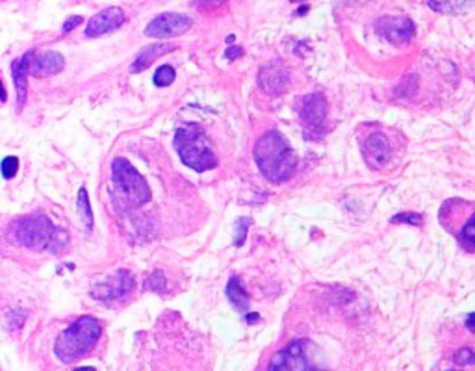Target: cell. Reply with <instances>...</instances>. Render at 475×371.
Wrapping results in <instances>:
<instances>
[{
	"label": "cell",
	"instance_id": "cell-1",
	"mask_svg": "<svg viewBox=\"0 0 475 371\" xmlns=\"http://www.w3.org/2000/svg\"><path fill=\"white\" fill-rule=\"evenodd\" d=\"M253 156L264 179L273 184L290 180L297 171L296 152L288 139L277 130H269L256 141Z\"/></svg>",
	"mask_w": 475,
	"mask_h": 371
},
{
	"label": "cell",
	"instance_id": "cell-2",
	"mask_svg": "<svg viewBox=\"0 0 475 371\" xmlns=\"http://www.w3.org/2000/svg\"><path fill=\"white\" fill-rule=\"evenodd\" d=\"M8 239L26 249L58 253L67 245V232L54 226L46 215L32 214L10 223Z\"/></svg>",
	"mask_w": 475,
	"mask_h": 371
},
{
	"label": "cell",
	"instance_id": "cell-3",
	"mask_svg": "<svg viewBox=\"0 0 475 371\" xmlns=\"http://www.w3.org/2000/svg\"><path fill=\"white\" fill-rule=\"evenodd\" d=\"M102 336V325L95 318L84 316L71 323L56 340L54 345V354L58 356L64 364H71L76 359L91 351L99 338Z\"/></svg>",
	"mask_w": 475,
	"mask_h": 371
},
{
	"label": "cell",
	"instance_id": "cell-4",
	"mask_svg": "<svg viewBox=\"0 0 475 371\" xmlns=\"http://www.w3.org/2000/svg\"><path fill=\"white\" fill-rule=\"evenodd\" d=\"M174 149L184 165L193 171H208L217 165L214 147L210 145L206 132L199 125H186L174 132Z\"/></svg>",
	"mask_w": 475,
	"mask_h": 371
},
{
	"label": "cell",
	"instance_id": "cell-5",
	"mask_svg": "<svg viewBox=\"0 0 475 371\" xmlns=\"http://www.w3.org/2000/svg\"><path fill=\"white\" fill-rule=\"evenodd\" d=\"M111 180L117 193L127 201L128 206L139 208L151 201V188L138 169L127 158H116L111 163Z\"/></svg>",
	"mask_w": 475,
	"mask_h": 371
},
{
	"label": "cell",
	"instance_id": "cell-6",
	"mask_svg": "<svg viewBox=\"0 0 475 371\" xmlns=\"http://www.w3.org/2000/svg\"><path fill=\"white\" fill-rule=\"evenodd\" d=\"M134 290H136V278L132 273L128 269H117L105 282L93 284L89 296L106 307H119L128 301V297L132 296Z\"/></svg>",
	"mask_w": 475,
	"mask_h": 371
},
{
	"label": "cell",
	"instance_id": "cell-7",
	"mask_svg": "<svg viewBox=\"0 0 475 371\" xmlns=\"http://www.w3.org/2000/svg\"><path fill=\"white\" fill-rule=\"evenodd\" d=\"M267 371H321L308 359L307 340H294L278 351L269 362Z\"/></svg>",
	"mask_w": 475,
	"mask_h": 371
},
{
	"label": "cell",
	"instance_id": "cell-8",
	"mask_svg": "<svg viewBox=\"0 0 475 371\" xmlns=\"http://www.w3.org/2000/svg\"><path fill=\"white\" fill-rule=\"evenodd\" d=\"M193 24V19L184 15V13H162L147 24L145 34L149 37H158V39H165V37H174V35L184 34L190 30Z\"/></svg>",
	"mask_w": 475,
	"mask_h": 371
},
{
	"label": "cell",
	"instance_id": "cell-9",
	"mask_svg": "<svg viewBox=\"0 0 475 371\" xmlns=\"http://www.w3.org/2000/svg\"><path fill=\"white\" fill-rule=\"evenodd\" d=\"M377 32L392 45H405L414 37L416 26L405 15L400 17H383L377 21Z\"/></svg>",
	"mask_w": 475,
	"mask_h": 371
},
{
	"label": "cell",
	"instance_id": "cell-10",
	"mask_svg": "<svg viewBox=\"0 0 475 371\" xmlns=\"http://www.w3.org/2000/svg\"><path fill=\"white\" fill-rule=\"evenodd\" d=\"M327 100L323 95L312 93L307 95L301 102V116L303 125L310 130V132H323L325 125H327Z\"/></svg>",
	"mask_w": 475,
	"mask_h": 371
},
{
	"label": "cell",
	"instance_id": "cell-11",
	"mask_svg": "<svg viewBox=\"0 0 475 371\" xmlns=\"http://www.w3.org/2000/svg\"><path fill=\"white\" fill-rule=\"evenodd\" d=\"M125 21H127V15L123 12V8H106V10L97 13L95 17H91V21L87 23L86 35L87 37H99V35L110 34V32L119 28Z\"/></svg>",
	"mask_w": 475,
	"mask_h": 371
},
{
	"label": "cell",
	"instance_id": "cell-12",
	"mask_svg": "<svg viewBox=\"0 0 475 371\" xmlns=\"http://www.w3.org/2000/svg\"><path fill=\"white\" fill-rule=\"evenodd\" d=\"M288 80H290L288 69H286V65L280 60L269 62L258 73V86L266 93H269V95L284 93V89L288 87Z\"/></svg>",
	"mask_w": 475,
	"mask_h": 371
},
{
	"label": "cell",
	"instance_id": "cell-13",
	"mask_svg": "<svg viewBox=\"0 0 475 371\" xmlns=\"http://www.w3.org/2000/svg\"><path fill=\"white\" fill-rule=\"evenodd\" d=\"M362 154L371 169H383L390 162L392 149L384 134H371L362 143Z\"/></svg>",
	"mask_w": 475,
	"mask_h": 371
},
{
	"label": "cell",
	"instance_id": "cell-14",
	"mask_svg": "<svg viewBox=\"0 0 475 371\" xmlns=\"http://www.w3.org/2000/svg\"><path fill=\"white\" fill-rule=\"evenodd\" d=\"M35 53L30 51L24 56H21L19 60L13 62L12 73H13V84H15V91H17V111L23 110L24 102H26V91H28V86H26V75L30 73V65L34 62Z\"/></svg>",
	"mask_w": 475,
	"mask_h": 371
},
{
	"label": "cell",
	"instance_id": "cell-15",
	"mask_svg": "<svg viewBox=\"0 0 475 371\" xmlns=\"http://www.w3.org/2000/svg\"><path fill=\"white\" fill-rule=\"evenodd\" d=\"M65 67L64 56L56 51H46L43 54H37L30 65V75L35 78H43V76L56 75Z\"/></svg>",
	"mask_w": 475,
	"mask_h": 371
},
{
	"label": "cell",
	"instance_id": "cell-16",
	"mask_svg": "<svg viewBox=\"0 0 475 371\" xmlns=\"http://www.w3.org/2000/svg\"><path fill=\"white\" fill-rule=\"evenodd\" d=\"M173 51H177V45H173V43H156V45L145 46V48L136 56L134 64L130 65V73L136 75V73H141V71L149 69L158 58H162V56L173 53Z\"/></svg>",
	"mask_w": 475,
	"mask_h": 371
},
{
	"label": "cell",
	"instance_id": "cell-17",
	"mask_svg": "<svg viewBox=\"0 0 475 371\" xmlns=\"http://www.w3.org/2000/svg\"><path fill=\"white\" fill-rule=\"evenodd\" d=\"M226 297L231 299V302L234 307L240 310V312H245L247 307H249V293L245 291L242 280L238 277H232L226 284Z\"/></svg>",
	"mask_w": 475,
	"mask_h": 371
},
{
	"label": "cell",
	"instance_id": "cell-18",
	"mask_svg": "<svg viewBox=\"0 0 475 371\" xmlns=\"http://www.w3.org/2000/svg\"><path fill=\"white\" fill-rule=\"evenodd\" d=\"M457 238L458 244L463 245L464 249L469 251V253H475V212L460 225Z\"/></svg>",
	"mask_w": 475,
	"mask_h": 371
},
{
	"label": "cell",
	"instance_id": "cell-19",
	"mask_svg": "<svg viewBox=\"0 0 475 371\" xmlns=\"http://www.w3.org/2000/svg\"><path fill=\"white\" fill-rule=\"evenodd\" d=\"M76 208H78V214H80V217H82V223H84V226H86V232H91L93 214H91V204H89V199H87L86 188H80V190H78Z\"/></svg>",
	"mask_w": 475,
	"mask_h": 371
},
{
	"label": "cell",
	"instance_id": "cell-20",
	"mask_svg": "<svg viewBox=\"0 0 475 371\" xmlns=\"http://www.w3.org/2000/svg\"><path fill=\"white\" fill-rule=\"evenodd\" d=\"M174 76H177V73H174V69L171 65H162V67H158L156 73H154V84H156L158 87H168L174 82Z\"/></svg>",
	"mask_w": 475,
	"mask_h": 371
},
{
	"label": "cell",
	"instance_id": "cell-21",
	"mask_svg": "<svg viewBox=\"0 0 475 371\" xmlns=\"http://www.w3.org/2000/svg\"><path fill=\"white\" fill-rule=\"evenodd\" d=\"M249 217H240V219L236 221V236H234V245H236V247H242V245H244L247 230H249Z\"/></svg>",
	"mask_w": 475,
	"mask_h": 371
},
{
	"label": "cell",
	"instance_id": "cell-22",
	"mask_svg": "<svg viewBox=\"0 0 475 371\" xmlns=\"http://www.w3.org/2000/svg\"><path fill=\"white\" fill-rule=\"evenodd\" d=\"M0 169H2V177L6 180L13 179L15 174H17L19 171V158L15 156H6L4 160H2V165H0Z\"/></svg>",
	"mask_w": 475,
	"mask_h": 371
},
{
	"label": "cell",
	"instance_id": "cell-23",
	"mask_svg": "<svg viewBox=\"0 0 475 371\" xmlns=\"http://www.w3.org/2000/svg\"><path fill=\"white\" fill-rule=\"evenodd\" d=\"M145 288L147 290H154V291H162L165 288V277L162 275V271H152L145 280Z\"/></svg>",
	"mask_w": 475,
	"mask_h": 371
},
{
	"label": "cell",
	"instance_id": "cell-24",
	"mask_svg": "<svg viewBox=\"0 0 475 371\" xmlns=\"http://www.w3.org/2000/svg\"><path fill=\"white\" fill-rule=\"evenodd\" d=\"M392 223H411V225L420 226L423 223V215L416 212H405V214H397L392 217Z\"/></svg>",
	"mask_w": 475,
	"mask_h": 371
},
{
	"label": "cell",
	"instance_id": "cell-25",
	"mask_svg": "<svg viewBox=\"0 0 475 371\" xmlns=\"http://www.w3.org/2000/svg\"><path fill=\"white\" fill-rule=\"evenodd\" d=\"M453 362L460 365H468V364H475V353L472 349H460L457 353L453 354Z\"/></svg>",
	"mask_w": 475,
	"mask_h": 371
},
{
	"label": "cell",
	"instance_id": "cell-26",
	"mask_svg": "<svg viewBox=\"0 0 475 371\" xmlns=\"http://www.w3.org/2000/svg\"><path fill=\"white\" fill-rule=\"evenodd\" d=\"M429 6L436 12H455V10H466V4H451V2H429Z\"/></svg>",
	"mask_w": 475,
	"mask_h": 371
},
{
	"label": "cell",
	"instance_id": "cell-27",
	"mask_svg": "<svg viewBox=\"0 0 475 371\" xmlns=\"http://www.w3.org/2000/svg\"><path fill=\"white\" fill-rule=\"evenodd\" d=\"M82 23V17L80 15H75V17H69L67 21H65V24H64V28H62V35H65V34H69L71 30L73 28H76L78 24Z\"/></svg>",
	"mask_w": 475,
	"mask_h": 371
},
{
	"label": "cell",
	"instance_id": "cell-28",
	"mask_svg": "<svg viewBox=\"0 0 475 371\" xmlns=\"http://www.w3.org/2000/svg\"><path fill=\"white\" fill-rule=\"evenodd\" d=\"M242 54H244V51H242V46L234 45V46H231V48H226V51H225V58L226 60H234V58H238V56H242Z\"/></svg>",
	"mask_w": 475,
	"mask_h": 371
},
{
	"label": "cell",
	"instance_id": "cell-29",
	"mask_svg": "<svg viewBox=\"0 0 475 371\" xmlns=\"http://www.w3.org/2000/svg\"><path fill=\"white\" fill-rule=\"evenodd\" d=\"M464 323H466V327H468L469 331L475 334V312L468 314V318H466V321H464Z\"/></svg>",
	"mask_w": 475,
	"mask_h": 371
},
{
	"label": "cell",
	"instance_id": "cell-30",
	"mask_svg": "<svg viewBox=\"0 0 475 371\" xmlns=\"http://www.w3.org/2000/svg\"><path fill=\"white\" fill-rule=\"evenodd\" d=\"M247 321H249V323H256V321H258V316H256V314H249V316H247Z\"/></svg>",
	"mask_w": 475,
	"mask_h": 371
},
{
	"label": "cell",
	"instance_id": "cell-31",
	"mask_svg": "<svg viewBox=\"0 0 475 371\" xmlns=\"http://www.w3.org/2000/svg\"><path fill=\"white\" fill-rule=\"evenodd\" d=\"M75 371H95L93 368H78V370H75Z\"/></svg>",
	"mask_w": 475,
	"mask_h": 371
}]
</instances>
